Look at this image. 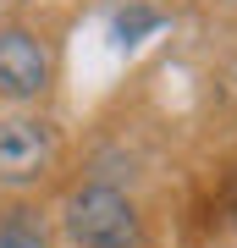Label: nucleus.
I'll use <instances>...</instances> for the list:
<instances>
[{
  "mask_svg": "<svg viewBox=\"0 0 237 248\" xmlns=\"http://www.w3.org/2000/svg\"><path fill=\"white\" fill-rule=\"evenodd\" d=\"M61 237L66 248H149V221L132 204L127 187H116L105 177H83L66 187L61 210Z\"/></svg>",
  "mask_w": 237,
  "mask_h": 248,
  "instance_id": "1",
  "label": "nucleus"
},
{
  "mask_svg": "<svg viewBox=\"0 0 237 248\" xmlns=\"http://www.w3.org/2000/svg\"><path fill=\"white\" fill-rule=\"evenodd\" d=\"M61 171V127L39 110L0 116V187L6 193H33Z\"/></svg>",
  "mask_w": 237,
  "mask_h": 248,
  "instance_id": "3",
  "label": "nucleus"
},
{
  "mask_svg": "<svg viewBox=\"0 0 237 248\" xmlns=\"http://www.w3.org/2000/svg\"><path fill=\"white\" fill-rule=\"evenodd\" d=\"M215 6H226V11H237V0H215Z\"/></svg>",
  "mask_w": 237,
  "mask_h": 248,
  "instance_id": "6",
  "label": "nucleus"
},
{
  "mask_svg": "<svg viewBox=\"0 0 237 248\" xmlns=\"http://www.w3.org/2000/svg\"><path fill=\"white\" fill-rule=\"evenodd\" d=\"M55 39L33 22H0V105L33 110L55 94Z\"/></svg>",
  "mask_w": 237,
  "mask_h": 248,
  "instance_id": "2",
  "label": "nucleus"
},
{
  "mask_svg": "<svg viewBox=\"0 0 237 248\" xmlns=\"http://www.w3.org/2000/svg\"><path fill=\"white\" fill-rule=\"evenodd\" d=\"M155 28H166V17L149 6V0H132V6L116 11V22H111V39L116 45H138L143 33H155Z\"/></svg>",
  "mask_w": 237,
  "mask_h": 248,
  "instance_id": "5",
  "label": "nucleus"
},
{
  "mask_svg": "<svg viewBox=\"0 0 237 248\" xmlns=\"http://www.w3.org/2000/svg\"><path fill=\"white\" fill-rule=\"evenodd\" d=\"M0 248H55V237L33 204H11L0 215Z\"/></svg>",
  "mask_w": 237,
  "mask_h": 248,
  "instance_id": "4",
  "label": "nucleus"
}]
</instances>
